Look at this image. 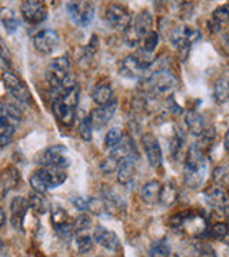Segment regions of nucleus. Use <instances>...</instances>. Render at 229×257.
I'll list each match as a JSON object with an SVG mask.
<instances>
[{"label": "nucleus", "mask_w": 229, "mask_h": 257, "mask_svg": "<svg viewBox=\"0 0 229 257\" xmlns=\"http://www.w3.org/2000/svg\"><path fill=\"white\" fill-rule=\"evenodd\" d=\"M0 66L5 69H9L12 66V57H10L9 47L6 46L5 40L0 37Z\"/></svg>", "instance_id": "obj_42"}, {"label": "nucleus", "mask_w": 229, "mask_h": 257, "mask_svg": "<svg viewBox=\"0 0 229 257\" xmlns=\"http://www.w3.org/2000/svg\"><path fill=\"white\" fill-rule=\"evenodd\" d=\"M22 120V110L15 103H0V149L12 142L15 132Z\"/></svg>", "instance_id": "obj_6"}, {"label": "nucleus", "mask_w": 229, "mask_h": 257, "mask_svg": "<svg viewBox=\"0 0 229 257\" xmlns=\"http://www.w3.org/2000/svg\"><path fill=\"white\" fill-rule=\"evenodd\" d=\"M149 257H171V247L169 243L165 239L156 240L150 244L149 251H147Z\"/></svg>", "instance_id": "obj_34"}, {"label": "nucleus", "mask_w": 229, "mask_h": 257, "mask_svg": "<svg viewBox=\"0 0 229 257\" xmlns=\"http://www.w3.org/2000/svg\"><path fill=\"white\" fill-rule=\"evenodd\" d=\"M159 192H161V183L156 180H152V182H147L142 187L140 197L146 204H155L159 202Z\"/></svg>", "instance_id": "obj_30"}, {"label": "nucleus", "mask_w": 229, "mask_h": 257, "mask_svg": "<svg viewBox=\"0 0 229 257\" xmlns=\"http://www.w3.org/2000/svg\"><path fill=\"white\" fill-rule=\"evenodd\" d=\"M152 60L150 56L139 50L137 53L126 56L119 63V73L128 79H139L143 80L150 74Z\"/></svg>", "instance_id": "obj_8"}, {"label": "nucleus", "mask_w": 229, "mask_h": 257, "mask_svg": "<svg viewBox=\"0 0 229 257\" xmlns=\"http://www.w3.org/2000/svg\"><path fill=\"white\" fill-rule=\"evenodd\" d=\"M178 79L168 67H158L152 63V72L146 79L142 80L143 90L149 96L154 97H171L174 92L178 89Z\"/></svg>", "instance_id": "obj_3"}, {"label": "nucleus", "mask_w": 229, "mask_h": 257, "mask_svg": "<svg viewBox=\"0 0 229 257\" xmlns=\"http://www.w3.org/2000/svg\"><path fill=\"white\" fill-rule=\"evenodd\" d=\"M229 12L228 6L223 5L212 13L211 20H209V28L213 33H222L228 28Z\"/></svg>", "instance_id": "obj_25"}, {"label": "nucleus", "mask_w": 229, "mask_h": 257, "mask_svg": "<svg viewBox=\"0 0 229 257\" xmlns=\"http://www.w3.org/2000/svg\"><path fill=\"white\" fill-rule=\"evenodd\" d=\"M136 159H120L116 165V176H118V182L120 184H129L133 182L135 176H136Z\"/></svg>", "instance_id": "obj_23"}, {"label": "nucleus", "mask_w": 229, "mask_h": 257, "mask_svg": "<svg viewBox=\"0 0 229 257\" xmlns=\"http://www.w3.org/2000/svg\"><path fill=\"white\" fill-rule=\"evenodd\" d=\"M116 109H118V100L113 97L108 104H103V106L96 107L95 110H92L91 116H89L92 127H95L96 130H102L115 116Z\"/></svg>", "instance_id": "obj_16"}, {"label": "nucleus", "mask_w": 229, "mask_h": 257, "mask_svg": "<svg viewBox=\"0 0 229 257\" xmlns=\"http://www.w3.org/2000/svg\"><path fill=\"white\" fill-rule=\"evenodd\" d=\"M93 127H92L91 119L89 117H82L79 120V124H78V133L79 136L86 140V142H91L92 136H93Z\"/></svg>", "instance_id": "obj_40"}, {"label": "nucleus", "mask_w": 229, "mask_h": 257, "mask_svg": "<svg viewBox=\"0 0 229 257\" xmlns=\"http://www.w3.org/2000/svg\"><path fill=\"white\" fill-rule=\"evenodd\" d=\"M60 45V36L52 29H43L33 37V46L42 55H50Z\"/></svg>", "instance_id": "obj_15"}, {"label": "nucleus", "mask_w": 229, "mask_h": 257, "mask_svg": "<svg viewBox=\"0 0 229 257\" xmlns=\"http://www.w3.org/2000/svg\"><path fill=\"white\" fill-rule=\"evenodd\" d=\"M69 18L76 26L86 28L91 25L95 15V5L91 2H69L66 5Z\"/></svg>", "instance_id": "obj_11"}, {"label": "nucleus", "mask_w": 229, "mask_h": 257, "mask_svg": "<svg viewBox=\"0 0 229 257\" xmlns=\"http://www.w3.org/2000/svg\"><path fill=\"white\" fill-rule=\"evenodd\" d=\"M208 172V160L199 145H192L188 149L183 162V180L185 184L196 190L199 189L206 177Z\"/></svg>", "instance_id": "obj_2"}, {"label": "nucleus", "mask_w": 229, "mask_h": 257, "mask_svg": "<svg viewBox=\"0 0 229 257\" xmlns=\"http://www.w3.org/2000/svg\"><path fill=\"white\" fill-rule=\"evenodd\" d=\"M67 179V172L60 167H53V166H43L33 172L29 177V183L32 186L33 192L45 194L47 190L56 189L66 182Z\"/></svg>", "instance_id": "obj_4"}, {"label": "nucleus", "mask_w": 229, "mask_h": 257, "mask_svg": "<svg viewBox=\"0 0 229 257\" xmlns=\"http://www.w3.org/2000/svg\"><path fill=\"white\" fill-rule=\"evenodd\" d=\"M92 219L88 214H81L78 219L73 220V230H91Z\"/></svg>", "instance_id": "obj_43"}, {"label": "nucleus", "mask_w": 229, "mask_h": 257, "mask_svg": "<svg viewBox=\"0 0 229 257\" xmlns=\"http://www.w3.org/2000/svg\"><path fill=\"white\" fill-rule=\"evenodd\" d=\"M199 39H201L199 29L191 28V26H179L174 29L171 35V42L183 62L188 59L192 45H195Z\"/></svg>", "instance_id": "obj_10"}, {"label": "nucleus", "mask_w": 229, "mask_h": 257, "mask_svg": "<svg viewBox=\"0 0 229 257\" xmlns=\"http://www.w3.org/2000/svg\"><path fill=\"white\" fill-rule=\"evenodd\" d=\"M73 237L79 253H88L93 248V236L91 234V230H76Z\"/></svg>", "instance_id": "obj_31"}, {"label": "nucleus", "mask_w": 229, "mask_h": 257, "mask_svg": "<svg viewBox=\"0 0 229 257\" xmlns=\"http://www.w3.org/2000/svg\"><path fill=\"white\" fill-rule=\"evenodd\" d=\"M46 79L55 92L73 82L70 80V60L66 56L53 59L46 69Z\"/></svg>", "instance_id": "obj_9"}, {"label": "nucleus", "mask_w": 229, "mask_h": 257, "mask_svg": "<svg viewBox=\"0 0 229 257\" xmlns=\"http://www.w3.org/2000/svg\"><path fill=\"white\" fill-rule=\"evenodd\" d=\"M81 99V89L74 82L56 90L52 101V110L56 120L66 127L72 126L76 117V109Z\"/></svg>", "instance_id": "obj_1"}, {"label": "nucleus", "mask_w": 229, "mask_h": 257, "mask_svg": "<svg viewBox=\"0 0 229 257\" xmlns=\"http://www.w3.org/2000/svg\"><path fill=\"white\" fill-rule=\"evenodd\" d=\"M2 82L5 84V89L16 99V100L22 101V103H30L32 101V94L30 90L26 86V83L23 82L19 76L13 73V72H3L2 74Z\"/></svg>", "instance_id": "obj_12"}, {"label": "nucleus", "mask_w": 229, "mask_h": 257, "mask_svg": "<svg viewBox=\"0 0 229 257\" xmlns=\"http://www.w3.org/2000/svg\"><path fill=\"white\" fill-rule=\"evenodd\" d=\"M122 138H123V135H122L120 128H110L109 132L106 133V136H105V146L108 147V149H113V147H116L119 145Z\"/></svg>", "instance_id": "obj_41"}, {"label": "nucleus", "mask_w": 229, "mask_h": 257, "mask_svg": "<svg viewBox=\"0 0 229 257\" xmlns=\"http://www.w3.org/2000/svg\"><path fill=\"white\" fill-rule=\"evenodd\" d=\"M178 196H179V190H178V186L175 182L169 180L166 183L161 184V192H159V202L164 206H172L176 200H178Z\"/></svg>", "instance_id": "obj_27"}, {"label": "nucleus", "mask_w": 229, "mask_h": 257, "mask_svg": "<svg viewBox=\"0 0 229 257\" xmlns=\"http://www.w3.org/2000/svg\"><path fill=\"white\" fill-rule=\"evenodd\" d=\"M20 9H22V15L25 20L30 25L42 23L47 18V8L43 2H39V0H26L22 3Z\"/></svg>", "instance_id": "obj_17"}, {"label": "nucleus", "mask_w": 229, "mask_h": 257, "mask_svg": "<svg viewBox=\"0 0 229 257\" xmlns=\"http://www.w3.org/2000/svg\"><path fill=\"white\" fill-rule=\"evenodd\" d=\"M0 23H2V26L5 28V30L10 33V35H13V33H16L18 32L19 28V20L16 18V15H15V12L9 8H3V9H0Z\"/></svg>", "instance_id": "obj_29"}, {"label": "nucleus", "mask_w": 229, "mask_h": 257, "mask_svg": "<svg viewBox=\"0 0 229 257\" xmlns=\"http://www.w3.org/2000/svg\"><path fill=\"white\" fill-rule=\"evenodd\" d=\"M203 196H205V202L206 204L211 207L212 210L216 211V213H220L222 216L226 214V210H228V196L223 189L220 187H209L203 192Z\"/></svg>", "instance_id": "obj_18"}, {"label": "nucleus", "mask_w": 229, "mask_h": 257, "mask_svg": "<svg viewBox=\"0 0 229 257\" xmlns=\"http://www.w3.org/2000/svg\"><path fill=\"white\" fill-rule=\"evenodd\" d=\"M183 143H185V133L182 132V128L176 127L174 133H172V139L169 142V155H171V159H178V157L181 156Z\"/></svg>", "instance_id": "obj_32"}, {"label": "nucleus", "mask_w": 229, "mask_h": 257, "mask_svg": "<svg viewBox=\"0 0 229 257\" xmlns=\"http://www.w3.org/2000/svg\"><path fill=\"white\" fill-rule=\"evenodd\" d=\"M158 43H159V36H158V33H156L155 30H150L146 36L143 37L139 50H142V52L146 53V55L152 56V53L155 52L156 47H158Z\"/></svg>", "instance_id": "obj_36"}, {"label": "nucleus", "mask_w": 229, "mask_h": 257, "mask_svg": "<svg viewBox=\"0 0 229 257\" xmlns=\"http://www.w3.org/2000/svg\"><path fill=\"white\" fill-rule=\"evenodd\" d=\"M110 159H113L116 163L119 162L120 159H126V157H130V159H136L137 157V150L135 147V143L130 138H122L120 143L116 147L110 149Z\"/></svg>", "instance_id": "obj_24"}, {"label": "nucleus", "mask_w": 229, "mask_h": 257, "mask_svg": "<svg viewBox=\"0 0 229 257\" xmlns=\"http://www.w3.org/2000/svg\"><path fill=\"white\" fill-rule=\"evenodd\" d=\"M28 203L29 207L33 209V211L37 213V214H45L47 211V200L45 199V196L40 194V193H30Z\"/></svg>", "instance_id": "obj_33"}, {"label": "nucleus", "mask_w": 229, "mask_h": 257, "mask_svg": "<svg viewBox=\"0 0 229 257\" xmlns=\"http://www.w3.org/2000/svg\"><path fill=\"white\" fill-rule=\"evenodd\" d=\"M29 210L28 199L16 196L10 203V223L18 231L23 230V221Z\"/></svg>", "instance_id": "obj_20"}, {"label": "nucleus", "mask_w": 229, "mask_h": 257, "mask_svg": "<svg viewBox=\"0 0 229 257\" xmlns=\"http://www.w3.org/2000/svg\"><path fill=\"white\" fill-rule=\"evenodd\" d=\"M228 80H226V77H222L216 82L215 87H213V99L218 104H223L228 100Z\"/></svg>", "instance_id": "obj_35"}, {"label": "nucleus", "mask_w": 229, "mask_h": 257, "mask_svg": "<svg viewBox=\"0 0 229 257\" xmlns=\"http://www.w3.org/2000/svg\"><path fill=\"white\" fill-rule=\"evenodd\" d=\"M20 182V173L15 166H8L0 173V184L5 189V192L13 190Z\"/></svg>", "instance_id": "obj_28"}, {"label": "nucleus", "mask_w": 229, "mask_h": 257, "mask_svg": "<svg viewBox=\"0 0 229 257\" xmlns=\"http://www.w3.org/2000/svg\"><path fill=\"white\" fill-rule=\"evenodd\" d=\"M69 155H70L69 149H66L62 145L47 147L40 156V165L60 167V169L66 170L67 167H70V163H72Z\"/></svg>", "instance_id": "obj_13"}, {"label": "nucleus", "mask_w": 229, "mask_h": 257, "mask_svg": "<svg viewBox=\"0 0 229 257\" xmlns=\"http://www.w3.org/2000/svg\"><path fill=\"white\" fill-rule=\"evenodd\" d=\"M91 97L95 104L103 106V104H108L113 99V90H112L109 83L99 82L93 87V90L91 93Z\"/></svg>", "instance_id": "obj_26"}, {"label": "nucleus", "mask_w": 229, "mask_h": 257, "mask_svg": "<svg viewBox=\"0 0 229 257\" xmlns=\"http://www.w3.org/2000/svg\"><path fill=\"white\" fill-rule=\"evenodd\" d=\"M228 177L229 173L226 166H218L212 172V180H213V183L218 184V187H220V189L228 187Z\"/></svg>", "instance_id": "obj_37"}, {"label": "nucleus", "mask_w": 229, "mask_h": 257, "mask_svg": "<svg viewBox=\"0 0 229 257\" xmlns=\"http://www.w3.org/2000/svg\"><path fill=\"white\" fill-rule=\"evenodd\" d=\"M70 202H72V204L76 207V210H79V211L88 210V200H86V199H83V197H81V196H73V197L70 199Z\"/></svg>", "instance_id": "obj_44"}, {"label": "nucleus", "mask_w": 229, "mask_h": 257, "mask_svg": "<svg viewBox=\"0 0 229 257\" xmlns=\"http://www.w3.org/2000/svg\"><path fill=\"white\" fill-rule=\"evenodd\" d=\"M92 236L98 244H101L102 247L109 250V251H118L120 248V240L118 234L103 226H98Z\"/></svg>", "instance_id": "obj_21"}, {"label": "nucleus", "mask_w": 229, "mask_h": 257, "mask_svg": "<svg viewBox=\"0 0 229 257\" xmlns=\"http://www.w3.org/2000/svg\"><path fill=\"white\" fill-rule=\"evenodd\" d=\"M185 124L189 130V133L198 139H201L202 135L208 128V123L203 117V114L198 110H189L185 114Z\"/></svg>", "instance_id": "obj_22"}, {"label": "nucleus", "mask_w": 229, "mask_h": 257, "mask_svg": "<svg viewBox=\"0 0 229 257\" xmlns=\"http://www.w3.org/2000/svg\"><path fill=\"white\" fill-rule=\"evenodd\" d=\"M171 226L176 230L186 231L191 236H202L208 233V220L199 210H185L175 214L171 219Z\"/></svg>", "instance_id": "obj_7"}, {"label": "nucleus", "mask_w": 229, "mask_h": 257, "mask_svg": "<svg viewBox=\"0 0 229 257\" xmlns=\"http://www.w3.org/2000/svg\"><path fill=\"white\" fill-rule=\"evenodd\" d=\"M105 22L113 30H125L130 22V13L128 8L120 3H112L105 12Z\"/></svg>", "instance_id": "obj_14"}, {"label": "nucleus", "mask_w": 229, "mask_h": 257, "mask_svg": "<svg viewBox=\"0 0 229 257\" xmlns=\"http://www.w3.org/2000/svg\"><path fill=\"white\" fill-rule=\"evenodd\" d=\"M208 234H211V237L216 240H223L228 234V226L223 221H216L215 224H212L208 227Z\"/></svg>", "instance_id": "obj_39"}, {"label": "nucleus", "mask_w": 229, "mask_h": 257, "mask_svg": "<svg viewBox=\"0 0 229 257\" xmlns=\"http://www.w3.org/2000/svg\"><path fill=\"white\" fill-rule=\"evenodd\" d=\"M5 223H6V213L0 207V229L5 226Z\"/></svg>", "instance_id": "obj_45"}, {"label": "nucleus", "mask_w": 229, "mask_h": 257, "mask_svg": "<svg viewBox=\"0 0 229 257\" xmlns=\"http://www.w3.org/2000/svg\"><path fill=\"white\" fill-rule=\"evenodd\" d=\"M154 26V18L149 10H140L133 18H130L128 28L125 29V43L129 47H139L143 37L152 30Z\"/></svg>", "instance_id": "obj_5"}, {"label": "nucleus", "mask_w": 229, "mask_h": 257, "mask_svg": "<svg viewBox=\"0 0 229 257\" xmlns=\"http://www.w3.org/2000/svg\"><path fill=\"white\" fill-rule=\"evenodd\" d=\"M0 248H2V239H0Z\"/></svg>", "instance_id": "obj_46"}, {"label": "nucleus", "mask_w": 229, "mask_h": 257, "mask_svg": "<svg viewBox=\"0 0 229 257\" xmlns=\"http://www.w3.org/2000/svg\"><path fill=\"white\" fill-rule=\"evenodd\" d=\"M142 146H143L149 165L154 169H158L162 165V149L159 145V140L152 133H146L142 138Z\"/></svg>", "instance_id": "obj_19"}, {"label": "nucleus", "mask_w": 229, "mask_h": 257, "mask_svg": "<svg viewBox=\"0 0 229 257\" xmlns=\"http://www.w3.org/2000/svg\"><path fill=\"white\" fill-rule=\"evenodd\" d=\"M50 219H52V223H53V227L73 221V219L67 214V211L62 209V207H53L52 213H50Z\"/></svg>", "instance_id": "obj_38"}]
</instances>
